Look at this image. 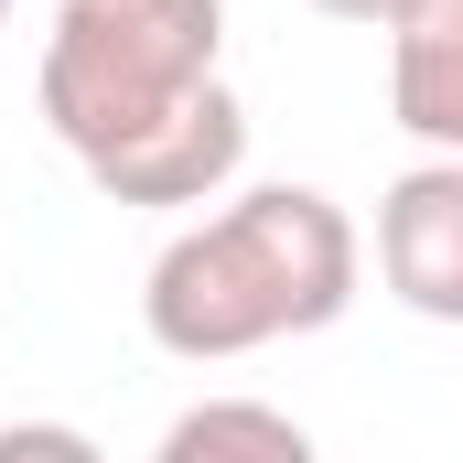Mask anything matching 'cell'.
<instances>
[{"instance_id": "7", "label": "cell", "mask_w": 463, "mask_h": 463, "mask_svg": "<svg viewBox=\"0 0 463 463\" xmlns=\"http://www.w3.org/2000/svg\"><path fill=\"white\" fill-rule=\"evenodd\" d=\"M33 453H54V463H98V442H87V431H65V420H11V431H0V463H33Z\"/></svg>"}, {"instance_id": "9", "label": "cell", "mask_w": 463, "mask_h": 463, "mask_svg": "<svg viewBox=\"0 0 463 463\" xmlns=\"http://www.w3.org/2000/svg\"><path fill=\"white\" fill-rule=\"evenodd\" d=\"M0 33H11V0H0Z\"/></svg>"}, {"instance_id": "3", "label": "cell", "mask_w": 463, "mask_h": 463, "mask_svg": "<svg viewBox=\"0 0 463 463\" xmlns=\"http://www.w3.org/2000/svg\"><path fill=\"white\" fill-rule=\"evenodd\" d=\"M237 162H248V109H237V87H194L173 118H151L140 140H118L87 162V184L109 194V205H216L237 184Z\"/></svg>"}, {"instance_id": "4", "label": "cell", "mask_w": 463, "mask_h": 463, "mask_svg": "<svg viewBox=\"0 0 463 463\" xmlns=\"http://www.w3.org/2000/svg\"><path fill=\"white\" fill-rule=\"evenodd\" d=\"M377 280L420 324H463V151L410 162L377 194Z\"/></svg>"}, {"instance_id": "5", "label": "cell", "mask_w": 463, "mask_h": 463, "mask_svg": "<svg viewBox=\"0 0 463 463\" xmlns=\"http://www.w3.org/2000/svg\"><path fill=\"white\" fill-rule=\"evenodd\" d=\"M388 118L420 151H463V0H410L388 22Z\"/></svg>"}, {"instance_id": "6", "label": "cell", "mask_w": 463, "mask_h": 463, "mask_svg": "<svg viewBox=\"0 0 463 463\" xmlns=\"http://www.w3.org/2000/svg\"><path fill=\"white\" fill-rule=\"evenodd\" d=\"M302 463L313 453V431L291 420V410H259V399H205V410H184L173 431H162V463Z\"/></svg>"}, {"instance_id": "2", "label": "cell", "mask_w": 463, "mask_h": 463, "mask_svg": "<svg viewBox=\"0 0 463 463\" xmlns=\"http://www.w3.org/2000/svg\"><path fill=\"white\" fill-rule=\"evenodd\" d=\"M216 65H227V0H65L33 98L76 162H98L151 118H173L194 87H216Z\"/></svg>"}, {"instance_id": "8", "label": "cell", "mask_w": 463, "mask_h": 463, "mask_svg": "<svg viewBox=\"0 0 463 463\" xmlns=\"http://www.w3.org/2000/svg\"><path fill=\"white\" fill-rule=\"evenodd\" d=\"M313 11H324V22H366V33H388L410 0H313Z\"/></svg>"}, {"instance_id": "1", "label": "cell", "mask_w": 463, "mask_h": 463, "mask_svg": "<svg viewBox=\"0 0 463 463\" xmlns=\"http://www.w3.org/2000/svg\"><path fill=\"white\" fill-rule=\"evenodd\" d=\"M366 237L324 184H248L173 237L140 280V335L184 366H237L259 345L345 324Z\"/></svg>"}]
</instances>
